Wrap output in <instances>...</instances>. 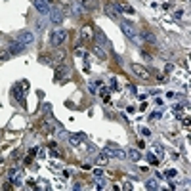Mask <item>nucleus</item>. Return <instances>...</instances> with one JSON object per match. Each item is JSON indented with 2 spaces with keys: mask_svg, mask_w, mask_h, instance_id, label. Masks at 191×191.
Returning <instances> with one entry per match:
<instances>
[{
  "mask_svg": "<svg viewBox=\"0 0 191 191\" xmlns=\"http://www.w3.org/2000/svg\"><path fill=\"white\" fill-rule=\"evenodd\" d=\"M57 59H59V61H63V59H65V52H63V50L57 52Z\"/></svg>",
  "mask_w": 191,
  "mask_h": 191,
  "instance_id": "27",
  "label": "nucleus"
},
{
  "mask_svg": "<svg viewBox=\"0 0 191 191\" xmlns=\"http://www.w3.org/2000/svg\"><path fill=\"white\" fill-rule=\"evenodd\" d=\"M10 57V52H0V61H6Z\"/></svg>",
  "mask_w": 191,
  "mask_h": 191,
  "instance_id": "22",
  "label": "nucleus"
},
{
  "mask_svg": "<svg viewBox=\"0 0 191 191\" xmlns=\"http://www.w3.org/2000/svg\"><path fill=\"white\" fill-rule=\"evenodd\" d=\"M105 155H113V157H118V159H124V157H126V153H124L122 149H118L115 143H107V147H105Z\"/></svg>",
  "mask_w": 191,
  "mask_h": 191,
  "instance_id": "6",
  "label": "nucleus"
},
{
  "mask_svg": "<svg viewBox=\"0 0 191 191\" xmlns=\"http://www.w3.org/2000/svg\"><path fill=\"white\" fill-rule=\"evenodd\" d=\"M35 8H37L42 15H46L48 12H50V6H48V2H46V0H35Z\"/></svg>",
  "mask_w": 191,
  "mask_h": 191,
  "instance_id": "8",
  "label": "nucleus"
},
{
  "mask_svg": "<svg viewBox=\"0 0 191 191\" xmlns=\"http://www.w3.org/2000/svg\"><path fill=\"white\" fill-rule=\"evenodd\" d=\"M48 15H50V21L54 23V25H61V21H63V10H61V8H57V6L50 8Z\"/></svg>",
  "mask_w": 191,
  "mask_h": 191,
  "instance_id": "3",
  "label": "nucleus"
},
{
  "mask_svg": "<svg viewBox=\"0 0 191 191\" xmlns=\"http://www.w3.org/2000/svg\"><path fill=\"white\" fill-rule=\"evenodd\" d=\"M84 10H96L98 8V0H82Z\"/></svg>",
  "mask_w": 191,
  "mask_h": 191,
  "instance_id": "14",
  "label": "nucleus"
},
{
  "mask_svg": "<svg viewBox=\"0 0 191 191\" xmlns=\"http://www.w3.org/2000/svg\"><path fill=\"white\" fill-rule=\"evenodd\" d=\"M166 176H170V178L176 176V170H168V172H166Z\"/></svg>",
  "mask_w": 191,
  "mask_h": 191,
  "instance_id": "32",
  "label": "nucleus"
},
{
  "mask_svg": "<svg viewBox=\"0 0 191 191\" xmlns=\"http://www.w3.org/2000/svg\"><path fill=\"white\" fill-rule=\"evenodd\" d=\"M46 2H48V4H50V2H52V0H46Z\"/></svg>",
  "mask_w": 191,
  "mask_h": 191,
  "instance_id": "34",
  "label": "nucleus"
},
{
  "mask_svg": "<svg viewBox=\"0 0 191 191\" xmlns=\"http://www.w3.org/2000/svg\"><path fill=\"white\" fill-rule=\"evenodd\" d=\"M172 69H174V65H172V63H168V65H166V73H170Z\"/></svg>",
  "mask_w": 191,
  "mask_h": 191,
  "instance_id": "33",
  "label": "nucleus"
},
{
  "mask_svg": "<svg viewBox=\"0 0 191 191\" xmlns=\"http://www.w3.org/2000/svg\"><path fill=\"white\" fill-rule=\"evenodd\" d=\"M159 117H161V113H151V117H149V118L153 120V118H159Z\"/></svg>",
  "mask_w": 191,
  "mask_h": 191,
  "instance_id": "31",
  "label": "nucleus"
},
{
  "mask_svg": "<svg viewBox=\"0 0 191 191\" xmlns=\"http://www.w3.org/2000/svg\"><path fill=\"white\" fill-rule=\"evenodd\" d=\"M132 73L136 75V77H140L141 80H149V78H151V73H149V71H147L143 65H138V63L132 65Z\"/></svg>",
  "mask_w": 191,
  "mask_h": 191,
  "instance_id": "5",
  "label": "nucleus"
},
{
  "mask_svg": "<svg viewBox=\"0 0 191 191\" xmlns=\"http://www.w3.org/2000/svg\"><path fill=\"white\" fill-rule=\"evenodd\" d=\"M40 63L42 65H52V61H50V57H44V55H42V57H40Z\"/></svg>",
  "mask_w": 191,
  "mask_h": 191,
  "instance_id": "24",
  "label": "nucleus"
},
{
  "mask_svg": "<svg viewBox=\"0 0 191 191\" xmlns=\"http://www.w3.org/2000/svg\"><path fill=\"white\" fill-rule=\"evenodd\" d=\"M10 55H17V54H21L23 52V44L21 42H12V44H10Z\"/></svg>",
  "mask_w": 191,
  "mask_h": 191,
  "instance_id": "10",
  "label": "nucleus"
},
{
  "mask_svg": "<svg viewBox=\"0 0 191 191\" xmlns=\"http://www.w3.org/2000/svg\"><path fill=\"white\" fill-rule=\"evenodd\" d=\"M128 157H130V161H134V163H138V161H140L141 159V153H140V151H138V149H128Z\"/></svg>",
  "mask_w": 191,
  "mask_h": 191,
  "instance_id": "13",
  "label": "nucleus"
},
{
  "mask_svg": "<svg viewBox=\"0 0 191 191\" xmlns=\"http://www.w3.org/2000/svg\"><path fill=\"white\" fill-rule=\"evenodd\" d=\"M117 8H118V10H122V12H126V14H134V8H132V6L122 4V2H117Z\"/></svg>",
  "mask_w": 191,
  "mask_h": 191,
  "instance_id": "15",
  "label": "nucleus"
},
{
  "mask_svg": "<svg viewBox=\"0 0 191 191\" xmlns=\"http://www.w3.org/2000/svg\"><path fill=\"white\" fill-rule=\"evenodd\" d=\"M65 40H67V31H63V29H55V31L52 33V44H54L55 48H59Z\"/></svg>",
  "mask_w": 191,
  "mask_h": 191,
  "instance_id": "2",
  "label": "nucleus"
},
{
  "mask_svg": "<svg viewBox=\"0 0 191 191\" xmlns=\"http://www.w3.org/2000/svg\"><path fill=\"white\" fill-rule=\"evenodd\" d=\"M141 38L145 42H149V44H155V42H157V37H155L151 31H141Z\"/></svg>",
  "mask_w": 191,
  "mask_h": 191,
  "instance_id": "11",
  "label": "nucleus"
},
{
  "mask_svg": "<svg viewBox=\"0 0 191 191\" xmlns=\"http://www.w3.org/2000/svg\"><path fill=\"white\" fill-rule=\"evenodd\" d=\"M155 151H157V157H159V159H163V149H161L159 145H155Z\"/></svg>",
  "mask_w": 191,
  "mask_h": 191,
  "instance_id": "25",
  "label": "nucleus"
},
{
  "mask_svg": "<svg viewBox=\"0 0 191 191\" xmlns=\"http://www.w3.org/2000/svg\"><path fill=\"white\" fill-rule=\"evenodd\" d=\"M120 31L126 35L128 38L132 42H138V31H136V27H134L132 23H128V21H120Z\"/></svg>",
  "mask_w": 191,
  "mask_h": 191,
  "instance_id": "1",
  "label": "nucleus"
},
{
  "mask_svg": "<svg viewBox=\"0 0 191 191\" xmlns=\"http://www.w3.org/2000/svg\"><path fill=\"white\" fill-rule=\"evenodd\" d=\"M15 42H21L23 46L25 44H33L35 42V35H33L31 31H21L15 35Z\"/></svg>",
  "mask_w": 191,
  "mask_h": 191,
  "instance_id": "4",
  "label": "nucleus"
},
{
  "mask_svg": "<svg viewBox=\"0 0 191 191\" xmlns=\"http://www.w3.org/2000/svg\"><path fill=\"white\" fill-rule=\"evenodd\" d=\"M147 189H159V183H157V180H149V182L145 183Z\"/></svg>",
  "mask_w": 191,
  "mask_h": 191,
  "instance_id": "17",
  "label": "nucleus"
},
{
  "mask_svg": "<svg viewBox=\"0 0 191 191\" xmlns=\"http://www.w3.org/2000/svg\"><path fill=\"white\" fill-rule=\"evenodd\" d=\"M96 42H98L100 46H103V48H111V42L107 40V38H105V35H103L101 31H98V33H96Z\"/></svg>",
  "mask_w": 191,
  "mask_h": 191,
  "instance_id": "9",
  "label": "nucleus"
},
{
  "mask_svg": "<svg viewBox=\"0 0 191 191\" xmlns=\"http://www.w3.org/2000/svg\"><path fill=\"white\" fill-rule=\"evenodd\" d=\"M21 88H23V82L15 84V86H14V96H15V100H17L21 105H25V92H23Z\"/></svg>",
  "mask_w": 191,
  "mask_h": 191,
  "instance_id": "7",
  "label": "nucleus"
},
{
  "mask_svg": "<svg viewBox=\"0 0 191 191\" xmlns=\"http://www.w3.org/2000/svg\"><path fill=\"white\" fill-rule=\"evenodd\" d=\"M71 143H73V145H78V143H80V136H78V134H73V136H71Z\"/></svg>",
  "mask_w": 191,
  "mask_h": 191,
  "instance_id": "19",
  "label": "nucleus"
},
{
  "mask_svg": "<svg viewBox=\"0 0 191 191\" xmlns=\"http://www.w3.org/2000/svg\"><path fill=\"white\" fill-rule=\"evenodd\" d=\"M80 12H82V8H80V6L73 4V14H75V15H80Z\"/></svg>",
  "mask_w": 191,
  "mask_h": 191,
  "instance_id": "21",
  "label": "nucleus"
},
{
  "mask_svg": "<svg viewBox=\"0 0 191 191\" xmlns=\"http://www.w3.org/2000/svg\"><path fill=\"white\" fill-rule=\"evenodd\" d=\"M80 35H82V38L90 40V38H92V27H84V29H82V33H80Z\"/></svg>",
  "mask_w": 191,
  "mask_h": 191,
  "instance_id": "16",
  "label": "nucleus"
},
{
  "mask_svg": "<svg viewBox=\"0 0 191 191\" xmlns=\"http://www.w3.org/2000/svg\"><path fill=\"white\" fill-rule=\"evenodd\" d=\"M105 14L109 15L111 19H118V12H117V10H115L111 4H107V6H105Z\"/></svg>",
  "mask_w": 191,
  "mask_h": 191,
  "instance_id": "12",
  "label": "nucleus"
},
{
  "mask_svg": "<svg viewBox=\"0 0 191 191\" xmlns=\"http://www.w3.org/2000/svg\"><path fill=\"white\" fill-rule=\"evenodd\" d=\"M69 73V71H67V67H63V69H61V67H57V69H55V77H61V75H67Z\"/></svg>",
  "mask_w": 191,
  "mask_h": 191,
  "instance_id": "18",
  "label": "nucleus"
},
{
  "mask_svg": "<svg viewBox=\"0 0 191 191\" xmlns=\"http://www.w3.org/2000/svg\"><path fill=\"white\" fill-rule=\"evenodd\" d=\"M94 174H96L98 178H101V176H103V170H101V168H96V170H94Z\"/></svg>",
  "mask_w": 191,
  "mask_h": 191,
  "instance_id": "28",
  "label": "nucleus"
},
{
  "mask_svg": "<svg viewBox=\"0 0 191 191\" xmlns=\"http://www.w3.org/2000/svg\"><path fill=\"white\" fill-rule=\"evenodd\" d=\"M98 163L105 164V163H107V155H100V157H98Z\"/></svg>",
  "mask_w": 191,
  "mask_h": 191,
  "instance_id": "23",
  "label": "nucleus"
},
{
  "mask_svg": "<svg viewBox=\"0 0 191 191\" xmlns=\"http://www.w3.org/2000/svg\"><path fill=\"white\" fill-rule=\"evenodd\" d=\"M141 134H143V136H151V132L147 130V128H141Z\"/></svg>",
  "mask_w": 191,
  "mask_h": 191,
  "instance_id": "29",
  "label": "nucleus"
},
{
  "mask_svg": "<svg viewBox=\"0 0 191 191\" xmlns=\"http://www.w3.org/2000/svg\"><path fill=\"white\" fill-rule=\"evenodd\" d=\"M147 161H149V163H153V164H157V163H159V157H157V155H153V153H149V155H147Z\"/></svg>",
  "mask_w": 191,
  "mask_h": 191,
  "instance_id": "20",
  "label": "nucleus"
},
{
  "mask_svg": "<svg viewBox=\"0 0 191 191\" xmlns=\"http://www.w3.org/2000/svg\"><path fill=\"white\" fill-rule=\"evenodd\" d=\"M19 157H21V151H14V153H12V159H19Z\"/></svg>",
  "mask_w": 191,
  "mask_h": 191,
  "instance_id": "26",
  "label": "nucleus"
},
{
  "mask_svg": "<svg viewBox=\"0 0 191 191\" xmlns=\"http://www.w3.org/2000/svg\"><path fill=\"white\" fill-rule=\"evenodd\" d=\"M183 109V105L182 103H178V105H174V111H182Z\"/></svg>",
  "mask_w": 191,
  "mask_h": 191,
  "instance_id": "30",
  "label": "nucleus"
}]
</instances>
